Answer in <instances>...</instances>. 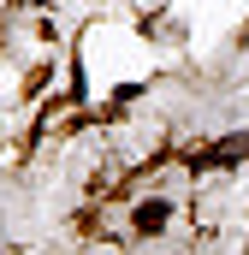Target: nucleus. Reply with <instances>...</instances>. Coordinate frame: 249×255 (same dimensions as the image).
<instances>
[{"label":"nucleus","instance_id":"obj_1","mask_svg":"<svg viewBox=\"0 0 249 255\" xmlns=\"http://www.w3.org/2000/svg\"><path fill=\"white\" fill-rule=\"evenodd\" d=\"M136 226H142V232H160V226H166V202H148V208L136 214Z\"/></svg>","mask_w":249,"mask_h":255}]
</instances>
